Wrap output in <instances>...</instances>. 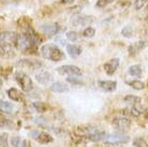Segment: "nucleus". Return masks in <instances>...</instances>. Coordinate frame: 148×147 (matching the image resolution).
Returning <instances> with one entry per match:
<instances>
[{
  "label": "nucleus",
  "mask_w": 148,
  "mask_h": 147,
  "mask_svg": "<svg viewBox=\"0 0 148 147\" xmlns=\"http://www.w3.org/2000/svg\"><path fill=\"white\" fill-rule=\"evenodd\" d=\"M36 80H37L40 84L47 85L49 82L52 81V75L47 71H40L39 73L36 74Z\"/></svg>",
  "instance_id": "f8f14e48"
},
{
  "label": "nucleus",
  "mask_w": 148,
  "mask_h": 147,
  "mask_svg": "<svg viewBox=\"0 0 148 147\" xmlns=\"http://www.w3.org/2000/svg\"><path fill=\"white\" fill-rule=\"evenodd\" d=\"M144 115H145V117H146V119H148V109L144 111Z\"/></svg>",
  "instance_id": "72a5a7b5"
},
{
  "label": "nucleus",
  "mask_w": 148,
  "mask_h": 147,
  "mask_svg": "<svg viewBox=\"0 0 148 147\" xmlns=\"http://www.w3.org/2000/svg\"><path fill=\"white\" fill-rule=\"evenodd\" d=\"M129 141H130L129 136L122 135V134H114V135H108V142H112V143L123 144V143H128Z\"/></svg>",
  "instance_id": "4468645a"
},
{
  "label": "nucleus",
  "mask_w": 148,
  "mask_h": 147,
  "mask_svg": "<svg viewBox=\"0 0 148 147\" xmlns=\"http://www.w3.org/2000/svg\"><path fill=\"white\" fill-rule=\"evenodd\" d=\"M41 31L43 34L47 36V37H53V36L57 34V32L59 31V26L56 23H48V24L41 26Z\"/></svg>",
  "instance_id": "0eeeda50"
},
{
  "label": "nucleus",
  "mask_w": 148,
  "mask_h": 147,
  "mask_svg": "<svg viewBox=\"0 0 148 147\" xmlns=\"http://www.w3.org/2000/svg\"><path fill=\"white\" fill-rule=\"evenodd\" d=\"M0 109L2 112H5V113H11L12 111H13V104L10 102H8V101H3V100H1V102H0Z\"/></svg>",
  "instance_id": "412c9836"
},
{
  "label": "nucleus",
  "mask_w": 148,
  "mask_h": 147,
  "mask_svg": "<svg viewBox=\"0 0 148 147\" xmlns=\"http://www.w3.org/2000/svg\"><path fill=\"white\" fill-rule=\"evenodd\" d=\"M127 84L130 85V86L133 89H135V90H141V89H144V87H145L144 83L141 81H128Z\"/></svg>",
  "instance_id": "5701e85b"
},
{
  "label": "nucleus",
  "mask_w": 148,
  "mask_h": 147,
  "mask_svg": "<svg viewBox=\"0 0 148 147\" xmlns=\"http://www.w3.org/2000/svg\"><path fill=\"white\" fill-rule=\"evenodd\" d=\"M114 0H98V2H97V7L98 8H104V7H106L108 4L112 3Z\"/></svg>",
  "instance_id": "c756f323"
},
{
  "label": "nucleus",
  "mask_w": 148,
  "mask_h": 147,
  "mask_svg": "<svg viewBox=\"0 0 148 147\" xmlns=\"http://www.w3.org/2000/svg\"><path fill=\"white\" fill-rule=\"evenodd\" d=\"M34 107L36 109L38 113H44L47 110V105L44 102H42V101H36V102H34Z\"/></svg>",
  "instance_id": "4be33fe9"
},
{
  "label": "nucleus",
  "mask_w": 148,
  "mask_h": 147,
  "mask_svg": "<svg viewBox=\"0 0 148 147\" xmlns=\"http://www.w3.org/2000/svg\"><path fill=\"white\" fill-rule=\"evenodd\" d=\"M74 0H62V3H71L73 2Z\"/></svg>",
  "instance_id": "473e14b6"
},
{
  "label": "nucleus",
  "mask_w": 148,
  "mask_h": 147,
  "mask_svg": "<svg viewBox=\"0 0 148 147\" xmlns=\"http://www.w3.org/2000/svg\"><path fill=\"white\" fill-rule=\"evenodd\" d=\"M1 55L3 57H13L15 55V46L1 45Z\"/></svg>",
  "instance_id": "a211bd4d"
},
{
  "label": "nucleus",
  "mask_w": 148,
  "mask_h": 147,
  "mask_svg": "<svg viewBox=\"0 0 148 147\" xmlns=\"http://www.w3.org/2000/svg\"><path fill=\"white\" fill-rule=\"evenodd\" d=\"M16 66L24 68V69L36 70V69H40L42 67V63L39 60H34V59H21L19 61L16 63Z\"/></svg>",
  "instance_id": "423d86ee"
},
{
  "label": "nucleus",
  "mask_w": 148,
  "mask_h": 147,
  "mask_svg": "<svg viewBox=\"0 0 148 147\" xmlns=\"http://www.w3.org/2000/svg\"><path fill=\"white\" fill-rule=\"evenodd\" d=\"M67 52L70 57L76 58V57H78V56L81 55L82 48L76 44H69L67 45Z\"/></svg>",
  "instance_id": "dca6fc26"
},
{
  "label": "nucleus",
  "mask_w": 148,
  "mask_h": 147,
  "mask_svg": "<svg viewBox=\"0 0 148 147\" xmlns=\"http://www.w3.org/2000/svg\"><path fill=\"white\" fill-rule=\"evenodd\" d=\"M118 67H119V59L114 58L108 60L106 63H104V70H105V72L108 75H113L116 72V70L118 69Z\"/></svg>",
  "instance_id": "9d476101"
},
{
  "label": "nucleus",
  "mask_w": 148,
  "mask_h": 147,
  "mask_svg": "<svg viewBox=\"0 0 148 147\" xmlns=\"http://www.w3.org/2000/svg\"><path fill=\"white\" fill-rule=\"evenodd\" d=\"M41 55L43 56V58L48 59L51 61H61L64 59V54L57 45L55 44H45L43 45L40 49Z\"/></svg>",
  "instance_id": "f257e3e1"
},
{
  "label": "nucleus",
  "mask_w": 148,
  "mask_h": 147,
  "mask_svg": "<svg viewBox=\"0 0 148 147\" xmlns=\"http://www.w3.org/2000/svg\"><path fill=\"white\" fill-rule=\"evenodd\" d=\"M57 71L60 74H66V75H71V76H81L82 70L76 66H72V65H66V66L59 67Z\"/></svg>",
  "instance_id": "39448f33"
},
{
  "label": "nucleus",
  "mask_w": 148,
  "mask_h": 147,
  "mask_svg": "<svg viewBox=\"0 0 148 147\" xmlns=\"http://www.w3.org/2000/svg\"><path fill=\"white\" fill-rule=\"evenodd\" d=\"M51 90L53 92H67L69 91V86L67 84H64L62 82H56L54 84H52L51 86Z\"/></svg>",
  "instance_id": "2eb2a0df"
},
{
  "label": "nucleus",
  "mask_w": 148,
  "mask_h": 147,
  "mask_svg": "<svg viewBox=\"0 0 148 147\" xmlns=\"http://www.w3.org/2000/svg\"><path fill=\"white\" fill-rule=\"evenodd\" d=\"M1 146H3V147L8 146V134L7 133H2V134H1Z\"/></svg>",
  "instance_id": "7c9ffc66"
},
{
  "label": "nucleus",
  "mask_w": 148,
  "mask_h": 147,
  "mask_svg": "<svg viewBox=\"0 0 148 147\" xmlns=\"http://www.w3.org/2000/svg\"><path fill=\"white\" fill-rule=\"evenodd\" d=\"M146 19H147V22H148V14H147V17H146Z\"/></svg>",
  "instance_id": "f704fd0d"
},
{
  "label": "nucleus",
  "mask_w": 148,
  "mask_h": 147,
  "mask_svg": "<svg viewBox=\"0 0 148 147\" xmlns=\"http://www.w3.org/2000/svg\"><path fill=\"white\" fill-rule=\"evenodd\" d=\"M8 96L11 100L13 101H16V102H21L24 99V95L23 92H21L18 89L16 88H10L8 90Z\"/></svg>",
  "instance_id": "ddd939ff"
},
{
  "label": "nucleus",
  "mask_w": 148,
  "mask_h": 147,
  "mask_svg": "<svg viewBox=\"0 0 148 147\" xmlns=\"http://www.w3.org/2000/svg\"><path fill=\"white\" fill-rule=\"evenodd\" d=\"M15 81L17 82V84L21 86V88L23 89V91H30L34 88V84H32V80L29 77L28 74H26L23 71H17L14 74Z\"/></svg>",
  "instance_id": "f03ea898"
},
{
  "label": "nucleus",
  "mask_w": 148,
  "mask_h": 147,
  "mask_svg": "<svg viewBox=\"0 0 148 147\" xmlns=\"http://www.w3.org/2000/svg\"><path fill=\"white\" fill-rule=\"evenodd\" d=\"M148 46V41H138V42H135L133 44H131L128 48V52H129V55L133 56L136 55L138 52H141V49L147 47Z\"/></svg>",
  "instance_id": "1a4fd4ad"
},
{
  "label": "nucleus",
  "mask_w": 148,
  "mask_h": 147,
  "mask_svg": "<svg viewBox=\"0 0 148 147\" xmlns=\"http://www.w3.org/2000/svg\"><path fill=\"white\" fill-rule=\"evenodd\" d=\"M121 34L125 38H132L133 37V29H132V27L131 26H126L121 30Z\"/></svg>",
  "instance_id": "b1692460"
},
{
  "label": "nucleus",
  "mask_w": 148,
  "mask_h": 147,
  "mask_svg": "<svg viewBox=\"0 0 148 147\" xmlns=\"http://www.w3.org/2000/svg\"><path fill=\"white\" fill-rule=\"evenodd\" d=\"M67 39L69 41H72V42H74V41H77L78 38H79V34H78L77 32H75V31H69V32H67Z\"/></svg>",
  "instance_id": "cd10ccee"
},
{
  "label": "nucleus",
  "mask_w": 148,
  "mask_h": 147,
  "mask_svg": "<svg viewBox=\"0 0 148 147\" xmlns=\"http://www.w3.org/2000/svg\"><path fill=\"white\" fill-rule=\"evenodd\" d=\"M95 19L93 16H88V15H78L76 17L72 19V25L74 27H78V26H86L92 24Z\"/></svg>",
  "instance_id": "6e6552de"
},
{
  "label": "nucleus",
  "mask_w": 148,
  "mask_h": 147,
  "mask_svg": "<svg viewBox=\"0 0 148 147\" xmlns=\"http://www.w3.org/2000/svg\"><path fill=\"white\" fill-rule=\"evenodd\" d=\"M19 143H21V137H18V136H15V137H12V140H11L12 146L18 147V146H19Z\"/></svg>",
  "instance_id": "2f4dec72"
},
{
  "label": "nucleus",
  "mask_w": 148,
  "mask_h": 147,
  "mask_svg": "<svg viewBox=\"0 0 148 147\" xmlns=\"http://www.w3.org/2000/svg\"><path fill=\"white\" fill-rule=\"evenodd\" d=\"M17 40H18V34L14 31H3L0 36L1 45H11L17 47Z\"/></svg>",
  "instance_id": "7ed1b4c3"
},
{
  "label": "nucleus",
  "mask_w": 148,
  "mask_h": 147,
  "mask_svg": "<svg viewBox=\"0 0 148 147\" xmlns=\"http://www.w3.org/2000/svg\"><path fill=\"white\" fill-rule=\"evenodd\" d=\"M122 1H127V0H122Z\"/></svg>",
  "instance_id": "c9c22d12"
},
{
  "label": "nucleus",
  "mask_w": 148,
  "mask_h": 147,
  "mask_svg": "<svg viewBox=\"0 0 148 147\" xmlns=\"http://www.w3.org/2000/svg\"><path fill=\"white\" fill-rule=\"evenodd\" d=\"M131 120L127 117H115L112 122V126L116 129L118 132H126L131 127Z\"/></svg>",
  "instance_id": "20e7f679"
},
{
  "label": "nucleus",
  "mask_w": 148,
  "mask_h": 147,
  "mask_svg": "<svg viewBox=\"0 0 148 147\" xmlns=\"http://www.w3.org/2000/svg\"><path fill=\"white\" fill-rule=\"evenodd\" d=\"M133 145L135 147H148V143L142 137H136L133 140Z\"/></svg>",
  "instance_id": "a878e982"
},
{
  "label": "nucleus",
  "mask_w": 148,
  "mask_h": 147,
  "mask_svg": "<svg viewBox=\"0 0 148 147\" xmlns=\"http://www.w3.org/2000/svg\"><path fill=\"white\" fill-rule=\"evenodd\" d=\"M148 0H135V3H134V7H135V10H141L144 8V5L147 3Z\"/></svg>",
  "instance_id": "c85d7f7f"
},
{
  "label": "nucleus",
  "mask_w": 148,
  "mask_h": 147,
  "mask_svg": "<svg viewBox=\"0 0 148 147\" xmlns=\"http://www.w3.org/2000/svg\"><path fill=\"white\" fill-rule=\"evenodd\" d=\"M96 34V30L92 27H87L84 31H83V36L85 38H92Z\"/></svg>",
  "instance_id": "bb28decb"
},
{
  "label": "nucleus",
  "mask_w": 148,
  "mask_h": 147,
  "mask_svg": "<svg viewBox=\"0 0 148 147\" xmlns=\"http://www.w3.org/2000/svg\"><path fill=\"white\" fill-rule=\"evenodd\" d=\"M137 105H138V104H137ZM137 105H133V106L130 109V114L132 115V116H135V117H138V116L143 113V109L140 106H137Z\"/></svg>",
  "instance_id": "393cba45"
},
{
  "label": "nucleus",
  "mask_w": 148,
  "mask_h": 147,
  "mask_svg": "<svg viewBox=\"0 0 148 147\" xmlns=\"http://www.w3.org/2000/svg\"><path fill=\"white\" fill-rule=\"evenodd\" d=\"M36 140L41 144H48V143H52L54 139L51 134H48L46 132H40L38 133L37 136H36Z\"/></svg>",
  "instance_id": "f3484780"
},
{
  "label": "nucleus",
  "mask_w": 148,
  "mask_h": 147,
  "mask_svg": "<svg viewBox=\"0 0 148 147\" xmlns=\"http://www.w3.org/2000/svg\"><path fill=\"white\" fill-rule=\"evenodd\" d=\"M123 102L127 103V104H130V105H137L142 102V99L140 97L133 96V95H129L123 98Z\"/></svg>",
  "instance_id": "6ab92c4d"
},
{
  "label": "nucleus",
  "mask_w": 148,
  "mask_h": 147,
  "mask_svg": "<svg viewBox=\"0 0 148 147\" xmlns=\"http://www.w3.org/2000/svg\"><path fill=\"white\" fill-rule=\"evenodd\" d=\"M99 87H100L103 91L112 92L117 88V83L114 81H100L98 83Z\"/></svg>",
  "instance_id": "9b49d317"
},
{
  "label": "nucleus",
  "mask_w": 148,
  "mask_h": 147,
  "mask_svg": "<svg viewBox=\"0 0 148 147\" xmlns=\"http://www.w3.org/2000/svg\"><path fill=\"white\" fill-rule=\"evenodd\" d=\"M142 73H143V69L140 65H134V66H131L129 68V74L132 75V76H141Z\"/></svg>",
  "instance_id": "aec40b11"
}]
</instances>
